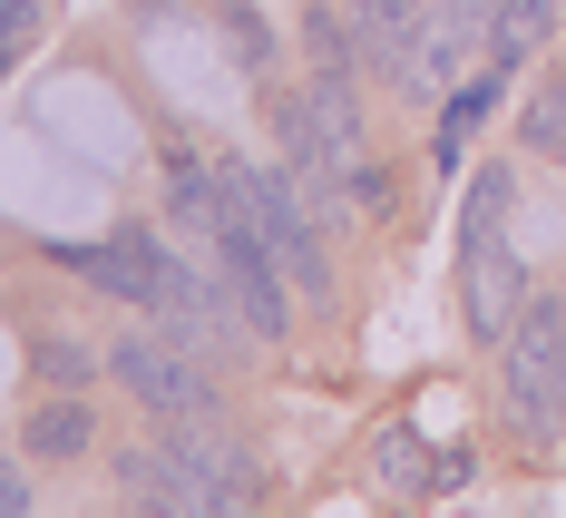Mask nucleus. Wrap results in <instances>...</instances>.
<instances>
[{"label":"nucleus","instance_id":"f257e3e1","mask_svg":"<svg viewBox=\"0 0 566 518\" xmlns=\"http://www.w3.org/2000/svg\"><path fill=\"white\" fill-rule=\"evenodd\" d=\"M127 509H176V518L254 509V460L216 421H167V441L127 460Z\"/></svg>","mask_w":566,"mask_h":518},{"label":"nucleus","instance_id":"f03ea898","mask_svg":"<svg viewBox=\"0 0 566 518\" xmlns=\"http://www.w3.org/2000/svg\"><path fill=\"white\" fill-rule=\"evenodd\" d=\"M509 167H489L469 186V216H459V293H469V333L479 343H509V323L527 313V274L509 255Z\"/></svg>","mask_w":566,"mask_h":518},{"label":"nucleus","instance_id":"7ed1b4c3","mask_svg":"<svg viewBox=\"0 0 566 518\" xmlns=\"http://www.w3.org/2000/svg\"><path fill=\"white\" fill-rule=\"evenodd\" d=\"M499 382H509V421L517 431H527V441H557L566 431V303H527L509 323Z\"/></svg>","mask_w":566,"mask_h":518},{"label":"nucleus","instance_id":"20e7f679","mask_svg":"<svg viewBox=\"0 0 566 518\" xmlns=\"http://www.w3.org/2000/svg\"><path fill=\"white\" fill-rule=\"evenodd\" d=\"M108 372L157 411V421H216V372L196 362V343H176V333H127V343L108 352Z\"/></svg>","mask_w":566,"mask_h":518},{"label":"nucleus","instance_id":"39448f33","mask_svg":"<svg viewBox=\"0 0 566 518\" xmlns=\"http://www.w3.org/2000/svg\"><path fill=\"white\" fill-rule=\"evenodd\" d=\"M234 196H244V216L264 226V245H274V265L293 274V284H303V293L333 284L323 235H313V216H303V176H293V167H234Z\"/></svg>","mask_w":566,"mask_h":518},{"label":"nucleus","instance_id":"423d86ee","mask_svg":"<svg viewBox=\"0 0 566 518\" xmlns=\"http://www.w3.org/2000/svg\"><path fill=\"white\" fill-rule=\"evenodd\" d=\"M167 265H176V255H167L147 226H117L98 255H78V274H88V284H108L117 303H157V293H167Z\"/></svg>","mask_w":566,"mask_h":518},{"label":"nucleus","instance_id":"0eeeda50","mask_svg":"<svg viewBox=\"0 0 566 518\" xmlns=\"http://www.w3.org/2000/svg\"><path fill=\"white\" fill-rule=\"evenodd\" d=\"M20 441H30V460H78V450L98 441V411L88 402H40L20 421Z\"/></svg>","mask_w":566,"mask_h":518},{"label":"nucleus","instance_id":"6e6552de","mask_svg":"<svg viewBox=\"0 0 566 518\" xmlns=\"http://www.w3.org/2000/svg\"><path fill=\"white\" fill-rule=\"evenodd\" d=\"M547 30H557V0H489V59H499V69L527 59Z\"/></svg>","mask_w":566,"mask_h":518},{"label":"nucleus","instance_id":"1a4fd4ad","mask_svg":"<svg viewBox=\"0 0 566 518\" xmlns=\"http://www.w3.org/2000/svg\"><path fill=\"white\" fill-rule=\"evenodd\" d=\"M527 147H537V157H566V79H557V89H537V108H527Z\"/></svg>","mask_w":566,"mask_h":518},{"label":"nucleus","instance_id":"9d476101","mask_svg":"<svg viewBox=\"0 0 566 518\" xmlns=\"http://www.w3.org/2000/svg\"><path fill=\"white\" fill-rule=\"evenodd\" d=\"M226 40H234V59H254V69L274 59V30H264L254 10H226Z\"/></svg>","mask_w":566,"mask_h":518},{"label":"nucleus","instance_id":"9b49d317","mask_svg":"<svg viewBox=\"0 0 566 518\" xmlns=\"http://www.w3.org/2000/svg\"><path fill=\"white\" fill-rule=\"evenodd\" d=\"M40 372H50V382H78V372H88V343H40Z\"/></svg>","mask_w":566,"mask_h":518},{"label":"nucleus","instance_id":"f8f14e48","mask_svg":"<svg viewBox=\"0 0 566 518\" xmlns=\"http://www.w3.org/2000/svg\"><path fill=\"white\" fill-rule=\"evenodd\" d=\"M30 30H40V0H0V59L20 50V40H30Z\"/></svg>","mask_w":566,"mask_h":518},{"label":"nucleus","instance_id":"ddd939ff","mask_svg":"<svg viewBox=\"0 0 566 518\" xmlns=\"http://www.w3.org/2000/svg\"><path fill=\"white\" fill-rule=\"evenodd\" d=\"M30 509V489H20V469H0V518H20Z\"/></svg>","mask_w":566,"mask_h":518}]
</instances>
